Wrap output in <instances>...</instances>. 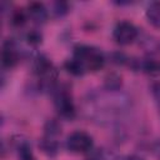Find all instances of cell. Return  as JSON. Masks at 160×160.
<instances>
[{
    "mask_svg": "<svg viewBox=\"0 0 160 160\" xmlns=\"http://www.w3.org/2000/svg\"><path fill=\"white\" fill-rule=\"evenodd\" d=\"M72 58L78 59L84 65L86 71H98L105 64V59L101 51L92 46H88V45L75 46Z\"/></svg>",
    "mask_w": 160,
    "mask_h": 160,
    "instance_id": "1",
    "label": "cell"
},
{
    "mask_svg": "<svg viewBox=\"0 0 160 160\" xmlns=\"http://www.w3.org/2000/svg\"><path fill=\"white\" fill-rule=\"evenodd\" d=\"M54 105L58 111V114L66 119L71 120L75 116V105L72 101V98L68 89L60 86L54 88Z\"/></svg>",
    "mask_w": 160,
    "mask_h": 160,
    "instance_id": "2",
    "label": "cell"
},
{
    "mask_svg": "<svg viewBox=\"0 0 160 160\" xmlns=\"http://www.w3.org/2000/svg\"><path fill=\"white\" fill-rule=\"evenodd\" d=\"M66 148L70 152L84 154L92 149V138L81 130L71 132L66 139Z\"/></svg>",
    "mask_w": 160,
    "mask_h": 160,
    "instance_id": "3",
    "label": "cell"
},
{
    "mask_svg": "<svg viewBox=\"0 0 160 160\" xmlns=\"http://www.w3.org/2000/svg\"><path fill=\"white\" fill-rule=\"evenodd\" d=\"M139 35L136 26L130 21H120L116 24L112 31V38L119 45H130L132 44Z\"/></svg>",
    "mask_w": 160,
    "mask_h": 160,
    "instance_id": "4",
    "label": "cell"
},
{
    "mask_svg": "<svg viewBox=\"0 0 160 160\" xmlns=\"http://www.w3.org/2000/svg\"><path fill=\"white\" fill-rule=\"evenodd\" d=\"M25 12L28 15V19H30L35 24H44L49 16L48 9L41 2H30Z\"/></svg>",
    "mask_w": 160,
    "mask_h": 160,
    "instance_id": "5",
    "label": "cell"
},
{
    "mask_svg": "<svg viewBox=\"0 0 160 160\" xmlns=\"http://www.w3.org/2000/svg\"><path fill=\"white\" fill-rule=\"evenodd\" d=\"M1 59H2V66L4 68H12L18 64L19 61V54L16 50V46L14 44V41L8 40L4 42L2 46V54H1Z\"/></svg>",
    "mask_w": 160,
    "mask_h": 160,
    "instance_id": "6",
    "label": "cell"
},
{
    "mask_svg": "<svg viewBox=\"0 0 160 160\" xmlns=\"http://www.w3.org/2000/svg\"><path fill=\"white\" fill-rule=\"evenodd\" d=\"M146 19L154 28L160 29V1H154L148 6Z\"/></svg>",
    "mask_w": 160,
    "mask_h": 160,
    "instance_id": "7",
    "label": "cell"
},
{
    "mask_svg": "<svg viewBox=\"0 0 160 160\" xmlns=\"http://www.w3.org/2000/svg\"><path fill=\"white\" fill-rule=\"evenodd\" d=\"M64 68H65V70H66L69 74L75 75V76L84 75V74L86 72L84 65H82L78 59H75V58H71V59L66 60L65 64H64Z\"/></svg>",
    "mask_w": 160,
    "mask_h": 160,
    "instance_id": "8",
    "label": "cell"
},
{
    "mask_svg": "<svg viewBox=\"0 0 160 160\" xmlns=\"http://www.w3.org/2000/svg\"><path fill=\"white\" fill-rule=\"evenodd\" d=\"M105 86L108 90H119L121 88V78L118 74H109L105 78Z\"/></svg>",
    "mask_w": 160,
    "mask_h": 160,
    "instance_id": "9",
    "label": "cell"
},
{
    "mask_svg": "<svg viewBox=\"0 0 160 160\" xmlns=\"http://www.w3.org/2000/svg\"><path fill=\"white\" fill-rule=\"evenodd\" d=\"M18 156L19 160H36V158L34 156L31 148L29 146L28 142H21L18 148Z\"/></svg>",
    "mask_w": 160,
    "mask_h": 160,
    "instance_id": "10",
    "label": "cell"
},
{
    "mask_svg": "<svg viewBox=\"0 0 160 160\" xmlns=\"http://www.w3.org/2000/svg\"><path fill=\"white\" fill-rule=\"evenodd\" d=\"M142 69L149 74H159L160 72V64L154 60H148L144 62Z\"/></svg>",
    "mask_w": 160,
    "mask_h": 160,
    "instance_id": "11",
    "label": "cell"
},
{
    "mask_svg": "<svg viewBox=\"0 0 160 160\" xmlns=\"http://www.w3.org/2000/svg\"><path fill=\"white\" fill-rule=\"evenodd\" d=\"M51 11L55 14V16H62L68 12V4L62 1H56L54 2V9Z\"/></svg>",
    "mask_w": 160,
    "mask_h": 160,
    "instance_id": "12",
    "label": "cell"
},
{
    "mask_svg": "<svg viewBox=\"0 0 160 160\" xmlns=\"http://www.w3.org/2000/svg\"><path fill=\"white\" fill-rule=\"evenodd\" d=\"M28 40H29V42L31 45H38V44L41 42V35L39 32H36V31H32V32H30L28 35Z\"/></svg>",
    "mask_w": 160,
    "mask_h": 160,
    "instance_id": "13",
    "label": "cell"
},
{
    "mask_svg": "<svg viewBox=\"0 0 160 160\" xmlns=\"http://www.w3.org/2000/svg\"><path fill=\"white\" fill-rule=\"evenodd\" d=\"M152 92H154L155 100H156V102L159 105V109H160V82H158L152 86Z\"/></svg>",
    "mask_w": 160,
    "mask_h": 160,
    "instance_id": "14",
    "label": "cell"
},
{
    "mask_svg": "<svg viewBox=\"0 0 160 160\" xmlns=\"http://www.w3.org/2000/svg\"><path fill=\"white\" fill-rule=\"evenodd\" d=\"M128 160H142L140 156H136V155H131V156H129L128 158Z\"/></svg>",
    "mask_w": 160,
    "mask_h": 160,
    "instance_id": "15",
    "label": "cell"
}]
</instances>
